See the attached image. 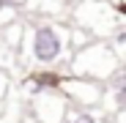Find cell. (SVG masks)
Returning a JSON list of instances; mask_svg holds the SVG:
<instances>
[{"mask_svg": "<svg viewBox=\"0 0 126 123\" xmlns=\"http://www.w3.org/2000/svg\"><path fill=\"white\" fill-rule=\"evenodd\" d=\"M115 123H126V107L123 109H115Z\"/></svg>", "mask_w": 126, "mask_h": 123, "instance_id": "obj_11", "label": "cell"}, {"mask_svg": "<svg viewBox=\"0 0 126 123\" xmlns=\"http://www.w3.org/2000/svg\"><path fill=\"white\" fill-rule=\"evenodd\" d=\"M104 98H110L115 109H123V107H126V68H118V71L107 79Z\"/></svg>", "mask_w": 126, "mask_h": 123, "instance_id": "obj_6", "label": "cell"}, {"mask_svg": "<svg viewBox=\"0 0 126 123\" xmlns=\"http://www.w3.org/2000/svg\"><path fill=\"white\" fill-rule=\"evenodd\" d=\"M66 109H69V98L63 90H38V96H36L38 123H63Z\"/></svg>", "mask_w": 126, "mask_h": 123, "instance_id": "obj_5", "label": "cell"}, {"mask_svg": "<svg viewBox=\"0 0 126 123\" xmlns=\"http://www.w3.org/2000/svg\"><path fill=\"white\" fill-rule=\"evenodd\" d=\"M22 33H25V25L14 19L11 25H6V27H3V44H6L8 49H16V44L22 41Z\"/></svg>", "mask_w": 126, "mask_h": 123, "instance_id": "obj_7", "label": "cell"}, {"mask_svg": "<svg viewBox=\"0 0 126 123\" xmlns=\"http://www.w3.org/2000/svg\"><path fill=\"white\" fill-rule=\"evenodd\" d=\"M71 27V25H69ZM69 27L58 25L55 19H38L28 30V55L38 66H55L69 55Z\"/></svg>", "mask_w": 126, "mask_h": 123, "instance_id": "obj_1", "label": "cell"}, {"mask_svg": "<svg viewBox=\"0 0 126 123\" xmlns=\"http://www.w3.org/2000/svg\"><path fill=\"white\" fill-rule=\"evenodd\" d=\"M69 123H99V118H96L91 109H85V107H82V109H79V112H77Z\"/></svg>", "mask_w": 126, "mask_h": 123, "instance_id": "obj_9", "label": "cell"}, {"mask_svg": "<svg viewBox=\"0 0 126 123\" xmlns=\"http://www.w3.org/2000/svg\"><path fill=\"white\" fill-rule=\"evenodd\" d=\"M71 74L77 77H88V79H99V82H107L118 68H121V57L112 49V41L107 38H99L91 41L82 49H74V57L69 63Z\"/></svg>", "mask_w": 126, "mask_h": 123, "instance_id": "obj_3", "label": "cell"}, {"mask_svg": "<svg viewBox=\"0 0 126 123\" xmlns=\"http://www.w3.org/2000/svg\"><path fill=\"white\" fill-rule=\"evenodd\" d=\"M60 90L66 93L69 101H74V104H82V107H99L104 104V82L99 79H88V77H63L60 82Z\"/></svg>", "mask_w": 126, "mask_h": 123, "instance_id": "obj_4", "label": "cell"}, {"mask_svg": "<svg viewBox=\"0 0 126 123\" xmlns=\"http://www.w3.org/2000/svg\"><path fill=\"white\" fill-rule=\"evenodd\" d=\"M8 88H11V79H8V74L3 71V66H0V104H3V98L8 96Z\"/></svg>", "mask_w": 126, "mask_h": 123, "instance_id": "obj_10", "label": "cell"}, {"mask_svg": "<svg viewBox=\"0 0 126 123\" xmlns=\"http://www.w3.org/2000/svg\"><path fill=\"white\" fill-rule=\"evenodd\" d=\"M91 41H93V36L85 27H79V25H71L69 27V44H71V49H82L85 44H91Z\"/></svg>", "mask_w": 126, "mask_h": 123, "instance_id": "obj_8", "label": "cell"}, {"mask_svg": "<svg viewBox=\"0 0 126 123\" xmlns=\"http://www.w3.org/2000/svg\"><path fill=\"white\" fill-rule=\"evenodd\" d=\"M74 25L85 27L93 38H115L118 33H123L126 19L110 0H82L74 8Z\"/></svg>", "mask_w": 126, "mask_h": 123, "instance_id": "obj_2", "label": "cell"}]
</instances>
